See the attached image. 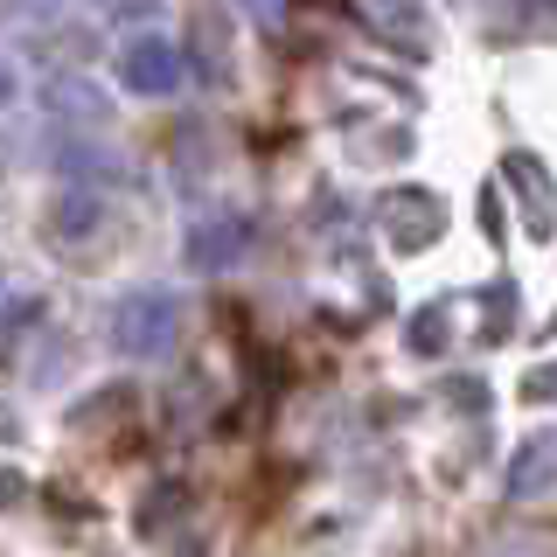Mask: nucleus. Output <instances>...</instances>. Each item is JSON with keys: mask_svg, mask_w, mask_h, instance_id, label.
Here are the masks:
<instances>
[{"mask_svg": "<svg viewBox=\"0 0 557 557\" xmlns=\"http://www.w3.org/2000/svg\"><path fill=\"white\" fill-rule=\"evenodd\" d=\"M104 327H112V348L133 362H161L174 342H182V300L161 286H133L119 293L112 313H104Z\"/></svg>", "mask_w": 557, "mask_h": 557, "instance_id": "obj_1", "label": "nucleus"}, {"mask_svg": "<svg viewBox=\"0 0 557 557\" xmlns=\"http://www.w3.org/2000/svg\"><path fill=\"white\" fill-rule=\"evenodd\" d=\"M42 104H49V119H70V126H84V133H98V119H112L104 98L91 91V84H77V77H57L42 91Z\"/></svg>", "mask_w": 557, "mask_h": 557, "instance_id": "obj_8", "label": "nucleus"}, {"mask_svg": "<svg viewBox=\"0 0 557 557\" xmlns=\"http://www.w3.org/2000/svg\"><path fill=\"white\" fill-rule=\"evenodd\" d=\"M251 251V223L244 216H202L188 231V272H231Z\"/></svg>", "mask_w": 557, "mask_h": 557, "instance_id": "obj_4", "label": "nucleus"}, {"mask_svg": "<svg viewBox=\"0 0 557 557\" xmlns=\"http://www.w3.org/2000/svg\"><path fill=\"white\" fill-rule=\"evenodd\" d=\"M49 168H57L70 188H91V182H119V153H104L98 139H63V133H57V147H49Z\"/></svg>", "mask_w": 557, "mask_h": 557, "instance_id": "obj_7", "label": "nucleus"}, {"mask_svg": "<svg viewBox=\"0 0 557 557\" xmlns=\"http://www.w3.org/2000/svg\"><path fill=\"white\" fill-rule=\"evenodd\" d=\"M251 14H258V22H265V28H272V22H278V14H286V0H251Z\"/></svg>", "mask_w": 557, "mask_h": 557, "instance_id": "obj_10", "label": "nucleus"}, {"mask_svg": "<svg viewBox=\"0 0 557 557\" xmlns=\"http://www.w3.org/2000/svg\"><path fill=\"white\" fill-rule=\"evenodd\" d=\"M112 70L133 98H168V91H182V42H168V35H133Z\"/></svg>", "mask_w": 557, "mask_h": 557, "instance_id": "obj_2", "label": "nucleus"}, {"mask_svg": "<svg viewBox=\"0 0 557 557\" xmlns=\"http://www.w3.org/2000/svg\"><path fill=\"white\" fill-rule=\"evenodd\" d=\"M550 487H557V432H536L509 460V495L530 502V495H550Z\"/></svg>", "mask_w": 557, "mask_h": 557, "instance_id": "obj_6", "label": "nucleus"}, {"mask_svg": "<svg viewBox=\"0 0 557 557\" xmlns=\"http://www.w3.org/2000/svg\"><path fill=\"white\" fill-rule=\"evenodd\" d=\"M98 216H104L98 196H77V188H70V196H57V209H49V231L57 237H91Z\"/></svg>", "mask_w": 557, "mask_h": 557, "instance_id": "obj_9", "label": "nucleus"}, {"mask_svg": "<svg viewBox=\"0 0 557 557\" xmlns=\"http://www.w3.org/2000/svg\"><path fill=\"white\" fill-rule=\"evenodd\" d=\"M509 188L522 196V216H530V237H550L557 231V188L550 174L530 161V153H509Z\"/></svg>", "mask_w": 557, "mask_h": 557, "instance_id": "obj_5", "label": "nucleus"}, {"mask_svg": "<svg viewBox=\"0 0 557 557\" xmlns=\"http://www.w3.org/2000/svg\"><path fill=\"white\" fill-rule=\"evenodd\" d=\"M376 216L391 223V237L405 244V251H425V244L446 231V202L432 196V188H383Z\"/></svg>", "mask_w": 557, "mask_h": 557, "instance_id": "obj_3", "label": "nucleus"}]
</instances>
